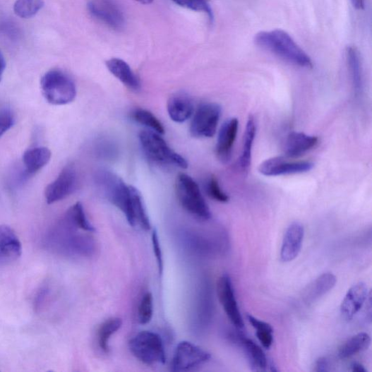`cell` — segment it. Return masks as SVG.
<instances>
[{
  "instance_id": "1",
  "label": "cell",
  "mask_w": 372,
  "mask_h": 372,
  "mask_svg": "<svg viewBox=\"0 0 372 372\" xmlns=\"http://www.w3.org/2000/svg\"><path fill=\"white\" fill-rule=\"evenodd\" d=\"M79 231L81 230L73 227L64 217L47 234L44 245L49 251L63 256H88L92 251V238L81 234Z\"/></svg>"
},
{
  "instance_id": "2",
  "label": "cell",
  "mask_w": 372,
  "mask_h": 372,
  "mask_svg": "<svg viewBox=\"0 0 372 372\" xmlns=\"http://www.w3.org/2000/svg\"><path fill=\"white\" fill-rule=\"evenodd\" d=\"M254 42L264 51L292 65L304 68L313 66L311 57L282 30L260 32L256 35Z\"/></svg>"
},
{
  "instance_id": "3",
  "label": "cell",
  "mask_w": 372,
  "mask_h": 372,
  "mask_svg": "<svg viewBox=\"0 0 372 372\" xmlns=\"http://www.w3.org/2000/svg\"><path fill=\"white\" fill-rule=\"evenodd\" d=\"M41 88L46 100L53 105L70 104L77 96L76 84L68 74L59 69L44 74L41 80Z\"/></svg>"
},
{
  "instance_id": "4",
  "label": "cell",
  "mask_w": 372,
  "mask_h": 372,
  "mask_svg": "<svg viewBox=\"0 0 372 372\" xmlns=\"http://www.w3.org/2000/svg\"><path fill=\"white\" fill-rule=\"evenodd\" d=\"M96 185L107 200L120 210L128 219L131 213V191L128 186L114 173L108 170L97 172Z\"/></svg>"
},
{
  "instance_id": "5",
  "label": "cell",
  "mask_w": 372,
  "mask_h": 372,
  "mask_svg": "<svg viewBox=\"0 0 372 372\" xmlns=\"http://www.w3.org/2000/svg\"><path fill=\"white\" fill-rule=\"evenodd\" d=\"M129 349L138 361L148 366L166 363V353L162 340L155 332H139L130 340Z\"/></svg>"
},
{
  "instance_id": "6",
  "label": "cell",
  "mask_w": 372,
  "mask_h": 372,
  "mask_svg": "<svg viewBox=\"0 0 372 372\" xmlns=\"http://www.w3.org/2000/svg\"><path fill=\"white\" fill-rule=\"evenodd\" d=\"M176 192L180 204L198 219L208 220L212 214L200 186L186 174H181L176 181Z\"/></svg>"
},
{
  "instance_id": "7",
  "label": "cell",
  "mask_w": 372,
  "mask_h": 372,
  "mask_svg": "<svg viewBox=\"0 0 372 372\" xmlns=\"http://www.w3.org/2000/svg\"><path fill=\"white\" fill-rule=\"evenodd\" d=\"M160 135L154 131H142L140 133V142L147 157L157 164L186 169L187 161L173 151Z\"/></svg>"
},
{
  "instance_id": "8",
  "label": "cell",
  "mask_w": 372,
  "mask_h": 372,
  "mask_svg": "<svg viewBox=\"0 0 372 372\" xmlns=\"http://www.w3.org/2000/svg\"><path fill=\"white\" fill-rule=\"evenodd\" d=\"M211 359V354L192 342L182 341L176 347L171 365L172 371H188Z\"/></svg>"
},
{
  "instance_id": "9",
  "label": "cell",
  "mask_w": 372,
  "mask_h": 372,
  "mask_svg": "<svg viewBox=\"0 0 372 372\" xmlns=\"http://www.w3.org/2000/svg\"><path fill=\"white\" fill-rule=\"evenodd\" d=\"M222 109L215 103L203 104L198 108L192 119L190 133L195 138H212L215 136Z\"/></svg>"
},
{
  "instance_id": "10",
  "label": "cell",
  "mask_w": 372,
  "mask_h": 372,
  "mask_svg": "<svg viewBox=\"0 0 372 372\" xmlns=\"http://www.w3.org/2000/svg\"><path fill=\"white\" fill-rule=\"evenodd\" d=\"M314 167L311 162H291L283 157H275L266 160L258 167L261 175L266 177L302 174Z\"/></svg>"
},
{
  "instance_id": "11",
  "label": "cell",
  "mask_w": 372,
  "mask_h": 372,
  "mask_svg": "<svg viewBox=\"0 0 372 372\" xmlns=\"http://www.w3.org/2000/svg\"><path fill=\"white\" fill-rule=\"evenodd\" d=\"M217 292L219 301L232 324L237 330H242L244 327V320L236 300L233 283L229 275H222L219 278Z\"/></svg>"
},
{
  "instance_id": "12",
  "label": "cell",
  "mask_w": 372,
  "mask_h": 372,
  "mask_svg": "<svg viewBox=\"0 0 372 372\" xmlns=\"http://www.w3.org/2000/svg\"><path fill=\"white\" fill-rule=\"evenodd\" d=\"M78 174L73 166H66L61 172L58 178L49 184L44 192L46 202L52 205L63 200L77 189Z\"/></svg>"
},
{
  "instance_id": "13",
  "label": "cell",
  "mask_w": 372,
  "mask_h": 372,
  "mask_svg": "<svg viewBox=\"0 0 372 372\" xmlns=\"http://www.w3.org/2000/svg\"><path fill=\"white\" fill-rule=\"evenodd\" d=\"M88 9L92 17L113 30H119L125 26V16L114 0H92Z\"/></svg>"
},
{
  "instance_id": "14",
  "label": "cell",
  "mask_w": 372,
  "mask_h": 372,
  "mask_svg": "<svg viewBox=\"0 0 372 372\" xmlns=\"http://www.w3.org/2000/svg\"><path fill=\"white\" fill-rule=\"evenodd\" d=\"M239 125L237 118H231L223 123L220 129L216 145V155L219 161L222 164H229L232 160Z\"/></svg>"
},
{
  "instance_id": "15",
  "label": "cell",
  "mask_w": 372,
  "mask_h": 372,
  "mask_svg": "<svg viewBox=\"0 0 372 372\" xmlns=\"http://www.w3.org/2000/svg\"><path fill=\"white\" fill-rule=\"evenodd\" d=\"M304 236L305 229L302 223L292 222L286 230L282 244L280 256L282 262H292L299 256Z\"/></svg>"
},
{
  "instance_id": "16",
  "label": "cell",
  "mask_w": 372,
  "mask_h": 372,
  "mask_svg": "<svg viewBox=\"0 0 372 372\" xmlns=\"http://www.w3.org/2000/svg\"><path fill=\"white\" fill-rule=\"evenodd\" d=\"M367 285L359 282L350 288L341 304L340 313L346 320H352L360 311L368 296Z\"/></svg>"
},
{
  "instance_id": "17",
  "label": "cell",
  "mask_w": 372,
  "mask_h": 372,
  "mask_svg": "<svg viewBox=\"0 0 372 372\" xmlns=\"http://www.w3.org/2000/svg\"><path fill=\"white\" fill-rule=\"evenodd\" d=\"M22 254V245L16 232L6 225L0 226V266L16 261Z\"/></svg>"
},
{
  "instance_id": "18",
  "label": "cell",
  "mask_w": 372,
  "mask_h": 372,
  "mask_svg": "<svg viewBox=\"0 0 372 372\" xmlns=\"http://www.w3.org/2000/svg\"><path fill=\"white\" fill-rule=\"evenodd\" d=\"M318 138L302 132H292L289 134L285 142L284 152L288 158L299 157L313 148Z\"/></svg>"
},
{
  "instance_id": "19",
  "label": "cell",
  "mask_w": 372,
  "mask_h": 372,
  "mask_svg": "<svg viewBox=\"0 0 372 372\" xmlns=\"http://www.w3.org/2000/svg\"><path fill=\"white\" fill-rule=\"evenodd\" d=\"M337 278L332 272L321 275L303 292L302 299L307 305H312L330 292L336 285Z\"/></svg>"
},
{
  "instance_id": "20",
  "label": "cell",
  "mask_w": 372,
  "mask_h": 372,
  "mask_svg": "<svg viewBox=\"0 0 372 372\" xmlns=\"http://www.w3.org/2000/svg\"><path fill=\"white\" fill-rule=\"evenodd\" d=\"M167 112L172 121L178 123L186 121L193 112L191 97L184 92L173 94L167 103Z\"/></svg>"
},
{
  "instance_id": "21",
  "label": "cell",
  "mask_w": 372,
  "mask_h": 372,
  "mask_svg": "<svg viewBox=\"0 0 372 372\" xmlns=\"http://www.w3.org/2000/svg\"><path fill=\"white\" fill-rule=\"evenodd\" d=\"M106 64L109 71L123 85L134 92L140 90V80L127 62L114 58L107 61Z\"/></svg>"
},
{
  "instance_id": "22",
  "label": "cell",
  "mask_w": 372,
  "mask_h": 372,
  "mask_svg": "<svg viewBox=\"0 0 372 372\" xmlns=\"http://www.w3.org/2000/svg\"><path fill=\"white\" fill-rule=\"evenodd\" d=\"M234 338L235 341L241 346L252 370L265 371L268 366V361L260 347L251 339L241 335H236Z\"/></svg>"
},
{
  "instance_id": "23",
  "label": "cell",
  "mask_w": 372,
  "mask_h": 372,
  "mask_svg": "<svg viewBox=\"0 0 372 372\" xmlns=\"http://www.w3.org/2000/svg\"><path fill=\"white\" fill-rule=\"evenodd\" d=\"M131 208L128 219L129 224L136 229L148 232L151 229L150 218L147 215L142 196L139 191L133 186H131Z\"/></svg>"
},
{
  "instance_id": "24",
  "label": "cell",
  "mask_w": 372,
  "mask_h": 372,
  "mask_svg": "<svg viewBox=\"0 0 372 372\" xmlns=\"http://www.w3.org/2000/svg\"><path fill=\"white\" fill-rule=\"evenodd\" d=\"M257 133V125L255 117L250 115L248 117L246 130L244 135V142L241 157L239 158V166L244 174L249 172L252 163L253 148Z\"/></svg>"
},
{
  "instance_id": "25",
  "label": "cell",
  "mask_w": 372,
  "mask_h": 372,
  "mask_svg": "<svg viewBox=\"0 0 372 372\" xmlns=\"http://www.w3.org/2000/svg\"><path fill=\"white\" fill-rule=\"evenodd\" d=\"M346 60L353 89L356 95H360L364 87L363 69L360 54L356 47H346Z\"/></svg>"
},
{
  "instance_id": "26",
  "label": "cell",
  "mask_w": 372,
  "mask_h": 372,
  "mask_svg": "<svg viewBox=\"0 0 372 372\" xmlns=\"http://www.w3.org/2000/svg\"><path fill=\"white\" fill-rule=\"evenodd\" d=\"M52 152L46 147L31 148L23 154V162L29 175H33L48 164Z\"/></svg>"
},
{
  "instance_id": "27",
  "label": "cell",
  "mask_w": 372,
  "mask_h": 372,
  "mask_svg": "<svg viewBox=\"0 0 372 372\" xmlns=\"http://www.w3.org/2000/svg\"><path fill=\"white\" fill-rule=\"evenodd\" d=\"M371 344V337L367 333H359L344 342L339 349L338 356L346 359L366 351Z\"/></svg>"
},
{
  "instance_id": "28",
  "label": "cell",
  "mask_w": 372,
  "mask_h": 372,
  "mask_svg": "<svg viewBox=\"0 0 372 372\" xmlns=\"http://www.w3.org/2000/svg\"><path fill=\"white\" fill-rule=\"evenodd\" d=\"M122 326L120 318L114 317L106 320L97 330V343L99 348L104 353L109 352V341L112 335L116 333Z\"/></svg>"
},
{
  "instance_id": "29",
  "label": "cell",
  "mask_w": 372,
  "mask_h": 372,
  "mask_svg": "<svg viewBox=\"0 0 372 372\" xmlns=\"http://www.w3.org/2000/svg\"><path fill=\"white\" fill-rule=\"evenodd\" d=\"M64 217L77 229L92 234L95 229L91 224L85 212L83 205L78 203L73 205L66 213Z\"/></svg>"
},
{
  "instance_id": "30",
  "label": "cell",
  "mask_w": 372,
  "mask_h": 372,
  "mask_svg": "<svg viewBox=\"0 0 372 372\" xmlns=\"http://www.w3.org/2000/svg\"><path fill=\"white\" fill-rule=\"evenodd\" d=\"M246 318L248 321L256 329V336L260 342L265 349H269L272 344V342H274V336H272L274 330L266 322L259 320L250 314H248Z\"/></svg>"
},
{
  "instance_id": "31",
  "label": "cell",
  "mask_w": 372,
  "mask_h": 372,
  "mask_svg": "<svg viewBox=\"0 0 372 372\" xmlns=\"http://www.w3.org/2000/svg\"><path fill=\"white\" fill-rule=\"evenodd\" d=\"M131 117L141 125L150 128L154 132L160 135L164 134V128L160 121L150 112L143 109H136L132 114Z\"/></svg>"
},
{
  "instance_id": "32",
  "label": "cell",
  "mask_w": 372,
  "mask_h": 372,
  "mask_svg": "<svg viewBox=\"0 0 372 372\" xmlns=\"http://www.w3.org/2000/svg\"><path fill=\"white\" fill-rule=\"evenodd\" d=\"M44 5V0H16L14 12L22 18H29L38 13Z\"/></svg>"
},
{
  "instance_id": "33",
  "label": "cell",
  "mask_w": 372,
  "mask_h": 372,
  "mask_svg": "<svg viewBox=\"0 0 372 372\" xmlns=\"http://www.w3.org/2000/svg\"><path fill=\"white\" fill-rule=\"evenodd\" d=\"M154 313L153 296L150 292L143 295L138 306V321L142 325H145L151 321Z\"/></svg>"
},
{
  "instance_id": "34",
  "label": "cell",
  "mask_w": 372,
  "mask_h": 372,
  "mask_svg": "<svg viewBox=\"0 0 372 372\" xmlns=\"http://www.w3.org/2000/svg\"><path fill=\"white\" fill-rule=\"evenodd\" d=\"M172 1L182 8L205 13L211 20L214 18L212 10L209 5L211 0H172Z\"/></svg>"
},
{
  "instance_id": "35",
  "label": "cell",
  "mask_w": 372,
  "mask_h": 372,
  "mask_svg": "<svg viewBox=\"0 0 372 372\" xmlns=\"http://www.w3.org/2000/svg\"><path fill=\"white\" fill-rule=\"evenodd\" d=\"M205 190L208 195L212 200L220 203H227L229 202V196L222 190L218 181L215 176H211L207 180Z\"/></svg>"
},
{
  "instance_id": "36",
  "label": "cell",
  "mask_w": 372,
  "mask_h": 372,
  "mask_svg": "<svg viewBox=\"0 0 372 372\" xmlns=\"http://www.w3.org/2000/svg\"><path fill=\"white\" fill-rule=\"evenodd\" d=\"M14 123L15 116L11 110L0 111V138L13 126Z\"/></svg>"
},
{
  "instance_id": "37",
  "label": "cell",
  "mask_w": 372,
  "mask_h": 372,
  "mask_svg": "<svg viewBox=\"0 0 372 372\" xmlns=\"http://www.w3.org/2000/svg\"><path fill=\"white\" fill-rule=\"evenodd\" d=\"M152 241L153 251H154V253H155L157 266H158L159 274L160 275L162 276L163 274V271H164V260H163L160 241L159 236H158L157 231H154V232L152 233Z\"/></svg>"
},
{
  "instance_id": "38",
  "label": "cell",
  "mask_w": 372,
  "mask_h": 372,
  "mask_svg": "<svg viewBox=\"0 0 372 372\" xmlns=\"http://www.w3.org/2000/svg\"><path fill=\"white\" fill-rule=\"evenodd\" d=\"M48 295L49 289L47 287H44L40 289L36 295L35 301V308L36 310H40L43 307L47 299Z\"/></svg>"
},
{
  "instance_id": "39",
  "label": "cell",
  "mask_w": 372,
  "mask_h": 372,
  "mask_svg": "<svg viewBox=\"0 0 372 372\" xmlns=\"http://www.w3.org/2000/svg\"><path fill=\"white\" fill-rule=\"evenodd\" d=\"M330 370V364L325 357L319 358L315 364L314 371L316 372H325Z\"/></svg>"
},
{
  "instance_id": "40",
  "label": "cell",
  "mask_w": 372,
  "mask_h": 372,
  "mask_svg": "<svg viewBox=\"0 0 372 372\" xmlns=\"http://www.w3.org/2000/svg\"><path fill=\"white\" fill-rule=\"evenodd\" d=\"M6 66L5 58L0 51V81H1Z\"/></svg>"
},
{
  "instance_id": "41",
  "label": "cell",
  "mask_w": 372,
  "mask_h": 372,
  "mask_svg": "<svg viewBox=\"0 0 372 372\" xmlns=\"http://www.w3.org/2000/svg\"><path fill=\"white\" fill-rule=\"evenodd\" d=\"M352 371L353 372H367V370L360 363H354L352 365Z\"/></svg>"
},
{
  "instance_id": "42",
  "label": "cell",
  "mask_w": 372,
  "mask_h": 372,
  "mask_svg": "<svg viewBox=\"0 0 372 372\" xmlns=\"http://www.w3.org/2000/svg\"><path fill=\"white\" fill-rule=\"evenodd\" d=\"M354 7L359 10H363L365 7V0H352Z\"/></svg>"
},
{
  "instance_id": "43",
  "label": "cell",
  "mask_w": 372,
  "mask_h": 372,
  "mask_svg": "<svg viewBox=\"0 0 372 372\" xmlns=\"http://www.w3.org/2000/svg\"><path fill=\"white\" fill-rule=\"evenodd\" d=\"M135 1L143 5H150L154 2V0H135Z\"/></svg>"
}]
</instances>
